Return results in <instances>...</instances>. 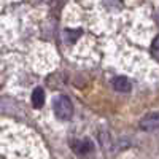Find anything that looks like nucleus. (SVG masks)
Segmentation results:
<instances>
[{
	"mask_svg": "<svg viewBox=\"0 0 159 159\" xmlns=\"http://www.w3.org/2000/svg\"><path fill=\"white\" fill-rule=\"evenodd\" d=\"M52 110H54V115L57 116V119L61 121H67L73 116V103L67 96H57L52 102Z\"/></svg>",
	"mask_w": 159,
	"mask_h": 159,
	"instance_id": "nucleus-1",
	"label": "nucleus"
},
{
	"mask_svg": "<svg viewBox=\"0 0 159 159\" xmlns=\"http://www.w3.org/2000/svg\"><path fill=\"white\" fill-rule=\"evenodd\" d=\"M140 129L148 130V132L159 129V110L145 115V116L140 119Z\"/></svg>",
	"mask_w": 159,
	"mask_h": 159,
	"instance_id": "nucleus-2",
	"label": "nucleus"
},
{
	"mask_svg": "<svg viewBox=\"0 0 159 159\" xmlns=\"http://www.w3.org/2000/svg\"><path fill=\"white\" fill-rule=\"evenodd\" d=\"M111 86H113L115 91L124 92V94L132 91V84H130V81H129L126 76H115V78L111 80Z\"/></svg>",
	"mask_w": 159,
	"mask_h": 159,
	"instance_id": "nucleus-3",
	"label": "nucleus"
},
{
	"mask_svg": "<svg viewBox=\"0 0 159 159\" xmlns=\"http://www.w3.org/2000/svg\"><path fill=\"white\" fill-rule=\"evenodd\" d=\"M45 103V91L42 88H35L32 92V105L35 108H42Z\"/></svg>",
	"mask_w": 159,
	"mask_h": 159,
	"instance_id": "nucleus-4",
	"label": "nucleus"
},
{
	"mask_svg": "<svg viewBox=\"0 0 159 159\" xmlns=\"http://www.w3.org/2000/svg\"><path fill=\"white\" fill-rule=\"evenodd\" d=\"M151 52H153V56L159 61V37L154 38V42H153V45H151Z\"/></svg>",
	"mask_w": 159,
	"mask_h": 159,
	"instance_id": "nucleus-5",
	"label": "nucleus"
},
{
	"mask_svg": "<svg viewBox=\"0 0 159 159\" xmlns=\"http://www.w3.org/2000/svg\"><path fill=\"white\" fill-rule=\"evenodd\" d=\"M157 21H159V15H157Z\"/></svg>",
	"mask_w": 159,
	"mask_h": 159,
	"instance_id": "nucleus-6",
	"label": "nucleus"
}]
</instances>
